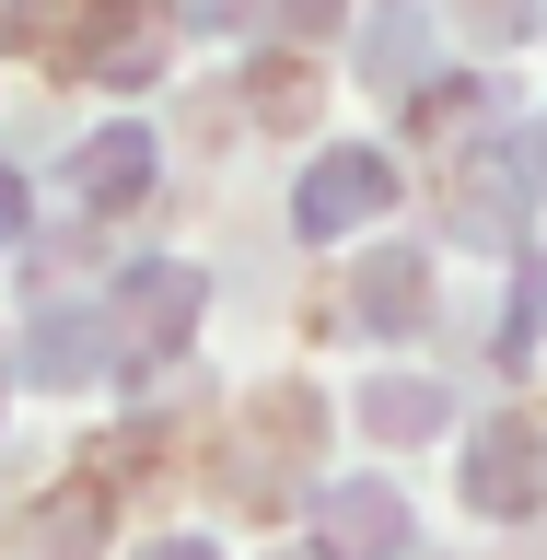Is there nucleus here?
<instances>
[{"mask_svg": "<svg viewBox=\"0 0 547 560\" xmlns=\"http://www.w3.org/2000/svg\"><path fill=\"white\" fill-rule=\"evenodd\" d=\"M384 199H396V187H384V152H326L292 210H304V234H338V222H373Z\"/></svg>", "mask_w": 547, "mask_h": 560, "instance_id": "nucleus-1", "label": "nucleus"}, {"mask_svg": "<svg viewBox=\"0 0 547 560\" xmlns=\"http://www.w3.org/2000/svg\"><path fill=\"white\" fill-rule=\"evenodd\" d=\"M187 304H199V280H187V269H129V327H140L152 350L187 327Z\"/></svg>", "mask_w": 547, "mask_h": 560, "instance_id": "nucleus-4", "label": "nucleus"}, {"mask_svg": "<svg viewBox=\"0 0 547 560\" xmlns=\"http://www.w3.org/2000/svg\"><path fill=\"white\" fill-rule=\"evenodd\" d=\"M152 560H210V549H152Z\"/></svg>", "mask_w": 547, "mask_h": 560, "instance_id": "nucleus-9", "label": "nucleus"}, {"mask_svg": "<svg viewBox=\"0 0 547 560\" xmlns=\"http://www.w3.org/2000/svg\"><path fill=\"white\" fill-rule=\"evenodd\" d=\"M70 175H82V199H94V210H129L140 187H152V140H140V129H105V140H82V164H70Z\"/></svg>", "mask_w": 547, "mask_h": 560, "instance_id": "nucleus-3", "label": "nucleus"}, {"mask_svg": "<svg viewBox=\"0 0 547 560\" xmlns=\"http://www.w3.org/2000/svg\"><path fill=\"white\" fill-rule=\"evenodd\" d=\"M536 490H547V444L536 432H489L478 467H466V502H478V514H524Z\"/></svg>", "mask_w": 547, "mask_h": 560, "instance_id": "nucleus-2", "label": "nucleus"}, {"mask_svg": "<svg viewBox=\"0 0 547 560\" xmlns=\"http://www.w3.org/2000/svg\"><path fill=\"white\" fill-rule=\"evenodd\" d=\"M12 222H24V199H12V175H0V234H12Z\"/></svg>", "mask_w": 547, "mask_h": 560, "instance_id": "nucleus-8", "label": "nucleus"}, {"mask_svg": "<svg viewBox=\"0 0 547 560\" xmlns=\"http://www.w3.org/2000/svg\"><path fill=\"white\" fill-rule=\"evenodd\" d=\"M326 12H338V0H292V24H326Z\"/></svg>", "mask_w": 547, "mask_h": 560, "instance_id": "nucleus-7", "label": "nucleus"}, {"mask_svg": "<svg viewBox=\"0 0 547 560\" xmlns=\"http://www.w3.org/2000/svg\"><path fill=\"white\" fill-rule=\"evenodd\" d=\"M361 280H373V292H361V315H373V327H419V304H431V292H419L408 257H384V269H361Z\"/></svg>", "mask_w": 547, "mask_h": 560, "instance_id": "nucleus-5", "label": "nucleus"}, {"mask_svg": "<svg viewBox=\"0 0 547 560\" xmlns=\"http://www.w3.org/2000/svg\"><path fill=\"white\" fill-rule=\"evenodd\" d=\"M466 24H489V35H513V24H524V0H466Z\"/></svg>", "mask_w": 547, "mask_h": 560, "instance_id": "nucleus-6", "label": "nucleus"}, {"mask_svg": "<svg viewBox=\"0 0 547 560\" xmlns=\"http://www.w3.org/2000/svg\"><path fill=\"white\" fill-rule=\"evenodd\" d=\"M536 175H547V129H536Z\"/></svg>", "mask_w": 547, "mask_h": 560, "instance_id": "nucleus-10", "label": "nucleus"}]
</instances>
